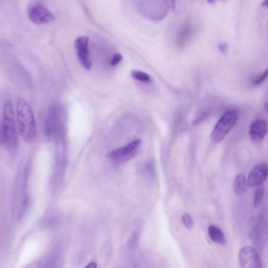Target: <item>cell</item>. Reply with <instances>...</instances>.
I'll list each match as a JSON object with an SVG mask.
<instances>
[{
	"label": "cell",
	"mask_w": 268,
	"mask_h": 268,
	"mask_svg": "<svg viewBox=\"0 0 268 268\" xmlns=\"http://www.w3.org/2000/svg\"><path fill=\"white\" fill-rule=\"evenodd\" d=\"M238 117L237 111L232 110L226 112L219 119L211 135L215 143H218L224 139L237 122Z\"/></svg>",
	"instance_id": "cell-3"
},
{
	"label": "cell",
	"mask_w": 268,
	"mask_h": 268,
	"mask_svg": "<svg viewBox=\"0 0 268 268\" xmlns=\"http://www.w3.org/2000/svg\"><path fill=\"white\" fill-rule=\"evenodd\" d=\"M267 132V123L263 120H257L250 125L249 134L251 140L257 143L262 140Z\"/></svg>",
	"instance_id": "cell-9"
},
{
	"label": "cell",
	"mask_w": 268,
	"mask_h": 268,
	"mask_svg": "<svg viewBox=\"0 0 268 268\" xmlns=\"http://www.w3.org/2000/svg\"><path fill=\"white\" fill-rule=\"evenodd\" d=\"M182 220L183 224L187 229H192L193 227L194 222L191 216L185 213L182 216Z\"/></svg>",
	"instance_id": "cell-16"
},
{
	"label": "cell",
	"mask_w": 268,
	"mask_h": 268,
	"mask_svg": "<svg viewBox=\"0 0 268 268\" xmlns=\"http://www.w3.org/2000/svg\"><path fill=\"white\" fill-rule=\"evenodd\" d=\"M267 166L261 164L255 166L251 170L247 179V184L250 187L261 185L267 176Z\"/></svg>",
	"instance_id": "cell-8"
},
{
	"label": "cell",
	"mask_w": 268,
	"mask_h": 268,
	"mask_svg": "<svg viewBox=\"0 0 268 268\" xmlns=\"http://www.w3.org/2000/svg\"><path fill=\"white\" fill-rule=\"evenodd\" d=\"M85 268H97V264L95 262L89 263Z\"/></svg>",
	"instance_id": "cell-19"
},
{
	"label": "cell",
	"mask_w": 268,
	"mask_h": 268,
	"mask_svg": "<svg viewBox=\"0 0 268 268\" xmlns=\"http://www.w3.org/2000/svg\"><path fill=\"white\" fill-rule=\"evenodd\" d=\"M0 144L9 149H15L19 144L17 127L10 101L7 102L4 107L3 121L0 125Z\"/></svg>",
	"instance_id": "cell-2"
},
{
	"label": "cell",
	"mask_w": 268,
	"mask_h": 268,
	"mask_svg": "<svg viewBox=\"0 0 268 268\" xmlns=\"http://www.w3.org/2000/svg\"><path fill=\"white\" fill-rule=\"evenodd\" d=\"M194 27L189 23L183 25L179 29L177 36V42L180 47L183 46L194 34Z\"/></svg>",
	"instance_id": "cell-10"
},
{
	"label": "cell",
	"mask_w": 268,
	"mask_h": 268,
	"mask_svg": "<svg viewBox=\"0 0 268 268\" xmlns=\"http://www.w3.org/2000/svg\"><path fill=\"white\" fill-rule=\"evenodd\" d=\"M89 38L85 36L78 37L74 42V47L79 60L87 70H90L92 66L89 52Z\"/></svg>",
	"instance_id": "cell-5"
},
{
	"label": "cell",
	"mask_w": 268,
	"mask_h": 268,
	"mask_svg": "<svg viewBox=\"0 0 268 268\" xmlns=\"http://www.w3.org/2000/svg\"><path fill=\"white\" fill-rule=\"evenodd\" d=\"M27 15L29 20L36 25L47 24L55 20L52 12L40 2H32L29 4Z\"/></svg>",
	"instance_id": "cell-4"
},
{
	"label": "cell",
	"mask_w": 268,
	"mask_h": 268,
	"mask_svg": "<svg viewBox=\"0 0 268 268\" xmlns=\"http://www.w3.org/2000/svg\"><path fill=\"white\" fill-rule=\"evenodd\" d=\"M267 70L266 69L261 74L252 79L251 84L253 86H258L262 84L266 80L267 76Z\"/></svg>",
	"instance_id": "cell-15"
},
{
	"label": "cell",
	"mask_w": 268,
	"mask_h": 268,
	"mask_svg": "<svg viewBox=\"0 0 268 268\" xmlns=\"http://www.w3.org/2000/svg\"><path fill=\"white\" fill-rule=\"evenodd\" d=\"M140 143V140L131 142L127 146L114 150L109 153V157L115 162H123L128 160L136 152Z\"/></svg>",
	"instance_id": "cell-7"
},
{
	"label": "cell",
	"mask_w": 268,
	"mask_h": 268,
	"mask_svg": "<svg viewBox=\"0 0 268 268\" xmlns=\"http://www.w3.org/2000/svg\"><path fill=\"white\" fill-rule=\"evenodd\" d=\"M208 233L210 238L213 242L220 245L225 244V235L221 229L215 226H211L209 228Z\"/></svg>",
	"instance_id": "cell-11"
},
{
	"label": "cell",
	"mask_w": 268,
	"mask_h": 268,
	"mask_svg": "<svg viewBox=\"0 0 268 268\" xmlns=\"http://www.w3.org/2000/svg\"><path fill=\"white\" fill-rule=\"evenodd\" d=\"M218 47L220 51L223 53H225L227 51L228 46L227 44H220Z\"/></svg>",
	"instance_id": "cell-18"
},
{
	"label": "cell",
	"mask_w": 268,
	"mask_h": 268,
	"mask_svg": "<svg viewBox=\"0 0 268 268\" xmlns=\"http://www.w3.org/2000/svg\"><path fill=\"white\" fill-rule=\"evenodd\" d=\"M122 59L123 56L121 54H115L112 57L111 62H110V64L112 66H116L120 64Z\"/></svg>",
	"instance_id": "cell-17"
},
{
	"label": "cell",
	"mask_w": 268,
	"mask_h": 268,
	"mask_svg": "<svg viewBox=\"0 0 268 268\" xmlns=\"http://www.w3.org/2000/svg\"><path fill=\"white\" fill-rule=\"evenodd\" d=\"M16 109L20 135L26 143H33L36 136V124L32 108L25 100L20 98Z\"/></svg>",
	"instance_id": "cell-1"
},
{
	"label": "cell",
	"mask_w": 268,
	"mask_h": 268,
	"mask_svg": "<svg viewBox=\"0 0 268 268\" xmlns=\"http://www.w3.org/2000/svg\"><path fill=\"white\" fill-rule=\"evenodd\" d=\"M264 189L262 186L259 185L258 188H257L254 195V206L255 207H258L260 206L261 204L263 195H264Z\"/></svg>",
	"instance_id": "cell-14"
},
{
	"label": "cell",
	"mask_w": 268,
	"mask_h": 268,
	"mask_svg": "<svg viewBox=\"0 0 268 268\" xmlns=\"http://www.w3.org/2000/svg\"><path fill=\"white\" fill-rule=\"evenodd\" d=\"M239 259L242 268H262L260 259L253 247L246 246L242 248Z\"/></svg>",
	"instance_id": "cell-6"
},
{
	"label": "cell",
	"mask_w": 268,
	"mask_h": 268,
	"mask_svg": "<svg viewBox=\"0 0 268 268\" xmlns=\"http://www.w3.org/2000/svg\"><path fill=\"white\" fill-rule=\"evenodd\" d=\"M131 75L134 80L145 83H150L151 82V78L147 73L139 70H133Z\"/></svg>",
	"instance_id": "cell-13"
},
{
	"label": "cell",
	"mask_w": 268,
	"mask_h": 268,
	"mask_svg": "<svg viewBox=\"0 0 268 268\" xmlns=\"http://www.w3.org/2000/svg\"><path fill=\"white\" fill-rule=\"evenodd\" d=\"M267 1H265L263 4H262V6H266L267 4Z\"/></svg>",
	"instance_id": "cell-20"
},
{
	"label": "cell",
	"mask_w": 268,
	"mask_h": 268,
	"mask_svg": "<svg viewBox=\"0 0 268 268\" xmlns=\"http://www.w3.org/2000/svg\"><path fill=\"white\" fill-rule=\"evenodd\" d=\"M247 182L245 175L240 173L236 176L234 182V190L239 196L244 195L246 190Z\"/></svg>",
	"instance_id": "cell-12"
}]
</instances>
